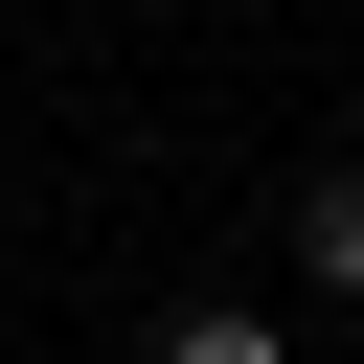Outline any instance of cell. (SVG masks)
I'll list each match as a JSON object with an SVG mask.
<instances>
[{"label": "cell", "instance_id": "1", "mask_svg": "<svg viewBox=\"0 0 364 364\" xmlns=\"http://www.w3.org/2000/svg\"><path fill=\"white\" fill-rule=\"evenodd\" d=\"M296 273H318V296H364V159H318V182H296Z\"/></svg>", "mask_w": 364, "mask_h": 364}, {"label": "cell", "instance_id": "2", "mask_svg": "<svg viewBox=\"0 0 364 364\" xmlns=\"http://www.w3.org/2000/svg\"><path fill=\"white\" fill-rule=\"evenodd\" d=\"M159 364H296V341H273V318H182Z\"/></svg>", "mask_w": 364, "mask_h": 364}]
</instances>
